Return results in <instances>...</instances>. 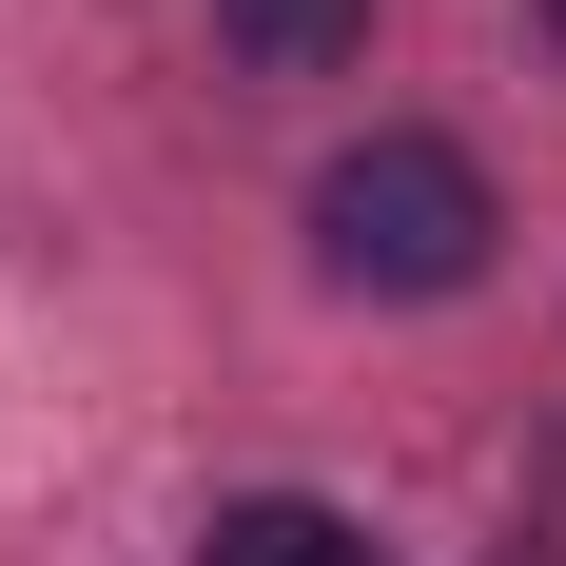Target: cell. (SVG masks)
I'll use <instances>...</instances> for the list:
<instances>
[{"label":"cell","instance_id":"7a4b0ae2","mask_svg":"<svg viewBox=\"0 0 566 566\" xmlns=\"http://www.w3.org/2000/svg\"><path fill=\"white\" fill-rule=\"evenodd\" d=\"M196 566H371V527H352V509H313V489H254V509H216V527H196Z\"/></svg>","mask_w":566,"mask_h":566},{"label":"cell","instance_id":"277c9868","mask_svg":"<svg viewBox=\"0 0 566 566\" xmlns=\"http://www.w3.org/2000/svg\"><path fill=\"white\" fill-rule=\"evenodd\" d=\"M527 20H547V40H566V0H527Z\"/></svg>","mask_w":566,"mask_h":566},{"label":"cell","instance_id":"6da1fadb","mask_svg":"<svg viewBox=\"0 0 566 566\" xmlns=\"http://www.w3.org/2000/svg\"><path fill=\"white\" fill-rule=\"evenodd\" d=\"M489 176L450 157V137H352L333 176H313V254H333V293H469L489 274Z\"/></svg>","mask_w":566,"mask_h":566},{"label":"cell","instance_id":"3957f363","mask_svg":"<svg viewBox=\"0 0 566 566\" xmlns=\"http://www.w3.org/2000/svg\"><path fill=\"white\" fill-rule=\"evenodd\" d=\"M216 40L254 59V78H333V59L371 40V0H216Z\"/></svg>","mask_w":566,"mask_h":566}]
</instances>
